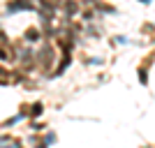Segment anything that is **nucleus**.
<instances>
[{"instance_id":"obj_1","label":"nucleus","mask_w":155,"mask_h":148,"mask_svg":"<svg viewBox=\"0 0 155 148\" xmlns=\"http://www.w3.org/2000/svg\"><path fill=\"white\" fill-rule=\"evenodd\" d=\"M16 9H30V2H14V5H9V12H16Z\"/></svg>"}]
</instances>
